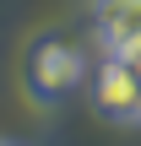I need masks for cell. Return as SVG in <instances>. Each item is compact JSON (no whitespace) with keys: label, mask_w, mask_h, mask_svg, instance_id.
Returning a JSON list of instances; mask_svg holds the SVG:
<instances>
[{"label":"cell","mask_w":141,"mask_h":146,"mask_svg":"<svg viewBox=\"0 0 141 146\" xmlns=\"http://www.w3.org/2000/svg\"><path fill=\"white\" fill-rule=\"evenodd\" d=\"M82 81V49H71V43H43L38 54H33V87L43 92V98H60V92H71Z\"/></svg>","instance_id":"6da1fadb"},{"label":"cell","mask_w":141,"mask_h":146,"mask_svg":"<svg viewBox=\"0 0 141 146\" xmlns=\"http://www.w3.org/2000/svg\"><path fill=\"white\" fill-rule=\"evenodd\" d=\"M98 103H103L109 114H120V119H141V81L120 60H109V65L98 70Z\"/></svg>","instance_id":"7a4b0ae2"},{"label":"cell","mask_w":141,"mask_h":146,"mask_svg":"<svg viewBox=\"0 0 141 146\" xmlns=\"http://www.w3.org/2000/svg\"><path fill=\"white\" fill-rule=\"evenodd\" d=\"M92 16H98V33L109 49H125L141 38V0H98Z\"/></svg>","instance_id":"3957f363"},{"label":"cell","mask_w":141,"mask_h":146,"mask_svg":"<svg viewBox=\"0 0 141 146\" xmlns=\"http://www.w3.org/2000/svg\"><path fill=\"white\" fill-rule=\"evenodd\" d=\"M114 60H120V65L141 81V38H136V43H125V49H114Z\"/></svg>","instance_id":"277c9868"}]
</instances>
